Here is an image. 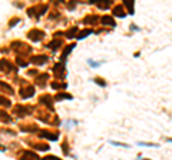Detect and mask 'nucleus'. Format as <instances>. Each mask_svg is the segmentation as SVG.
Instances as JSON below:
<instances>
[{"mask_svg": "<svg viewBox=\"0 0 172 160\" xmlns=\"http://www.w3.org/2000/svg\"><path fill=\"white\" fill-rule=\"evenodd\" d=\"M142 160H149V159H142Z\"/></svg>", "mask_w": 172, "mask_h": 160, "instance_id": "obj_3", "label": "nucleus"}, {"mask_svg": "<svg viewBox=\"0 0 172 160\" xmlns=\"http://www.w3.org/2000/svg\"><path fill=\"white\" fill-rule=\"evenodd\" d=\"M109 143L113 146H121V147H125V149H129V144H126V143H119V142H109Z\"/></svg>", "mask_w": 172, "mask_h": 160, "instance_id": "obj_1", "label": "nucleus"}, {"mask_svg": "<svg viewBox=\"0 0 172 160\" xmlns=\"http://www.w3.org/2000/svg\"><path fill=\"white\" fill-rule=\"evenodd\" d=\"M138 144L139 146H146V147H158V144H154V143H145V142H139Z\"/></svg>", "mask_w": 172, "mask_h": 160, "instance_id": "obj_2", "label": "nucleus"}]
</instances>
